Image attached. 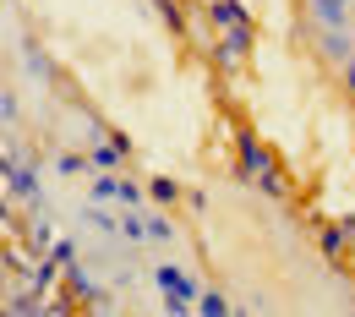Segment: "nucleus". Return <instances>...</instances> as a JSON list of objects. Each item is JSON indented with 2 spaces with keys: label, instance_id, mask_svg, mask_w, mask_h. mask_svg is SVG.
<instances>
[{
  "label": "nucleus",
  "instance_id": "9",
  "mask_svg": "<svg viewBox=\"0 0 355 317\" xmlns=\"http://www.w3.org/2000/svg\"><path fill=\"white\" fill-rule=\"evenodd\" d=\"M197 312H202V317H224V312H230V295H219V290H202V295H197Z\"/></svg>",
  "mask_w": 355,
  "mask_h": 317
},
{
  "label": "nucleus",
  "instance_id": "4",
  "mask_svg": "<svg viewBox=\"0 0 355 317\" xmlns=\"http://www.w3.org/2000/svg\"><path fill=\"white\" fill-rule=\"evenodd\" d=\"M317 28H345V17L355 11V0H306Z\"/></svg>",
  "mask_w": 355,
  "mask_h": 317
},
{
  "label": "nucleus",
  "instance_id": "13",
  "mask_svg": "<svg viewBox=\"0 0 355 317\" xmlns=\"http://www.w3.org/2000/svg\"><path fill=\"white\" fill-rule=\"evenodd\" d=\"M153 197H159V203H170V197H175V181H164V175H159V181H153Z\"/></svg>",
  "mask_w": 355,
  "mask_h": 317
},
{
  "label": "nucleus",
  "instance_id": "1",
  "mask_svg": "<svg viewBox=\"0 0 355 317\" xmlns=\"http://www.w3.org/2000/svg\"><path fill=\"white\" fill-rule=\"evenodd\" d=\"M317 49H322L328 60H339V66H350V55H355V39L345 33V28H317Z\"/></svg>",
  "mask_w": 355,
  "mask_h": 317
},
{
  "label": "nucleus",
  "instance_id": "14",
  "mask_svg": "<svg viewBox=\"0 0 355 317\" xmlns=\"http://www.w3.org/2000/svg\"><path fill=\"white\" fill-rule=\"evenodd\" d=\"M121 203H126V208H137V203H142V191H137L132 181H121Z\"/></svg>",
  "mask_w": 355,
  "mask_h": 317
},
{
  "label": "nucleus",
  "instance_id": "6",
  "mask_svg": "<svg viewBox=\"0 0 355 317\" xmlns=\"http://www.w3.org/2000/svg\"><path fill=\"white\" fill-rule=\"evenodd\" d=\"M121 159H126V137H110V142H93V170H121Z\"/></svg>",
  "mask_w": 355,
  "mask_h": 317
},
{
  "label": "nucleus",
  "instance_id": "15",
  "mask_svg": "<svg viewBox=\"0 0 355 317\" xmlns=\"http://www.w3.org/2000/svg\"><path fill=\"white\" fill-rule=\"evenodd\" d=\"M345 83H350V93H355V55H350V66H345Z\"/></svg>",
  "mask_w": 355,
  "mask_h": 317
},
{
  "label": "nucleus",
  "instance_id": "12",
  "mask_svg": "<svg viewBox=\"0 0 355 317\" xmlns=\"http://www.w3.org/2000/svg\"><path fill=\"white\" fill-rule=\"evenodd\" d=\"M257 186H263L268 197H284V181H279V175H268V170H263V175H257Z\"/></svg>",
  "mask_w": 355,
  "mask_h": 317
},
{
  "label": "nucleus",
  "instance_id": "11",
  "mask_svg": "<svg viewBox=\"0 0 355 317\" xmlns=\"http://www.w3.org/2000/svg\"><path fill=\"white\" fill-rule=\"evenodd\" d=\"M6 312H39V295H17V301H6Z\"/></svg>",
  "mask_w": 355,
  "mask_h": 317
},
{
  "label": "nucleus",
  "instance_id": "7",
  "mask_svg": "<svg viewBox=\"0 0 355 317\" xmlns=\"http://www.w3.org/2000/svg\"><path fill=\"white\" fill-rule=\"evenodd\" d=\"M268 170V153L257 142H241V175H263Z\"/></svg>",
  "mask_w": 355,
  "mask_h": 317
},
{
  "label": "nucleus",
  "instance_id": "3",
  "mask_svg": "<svg viewBox=\"0 0 355 317\" xmlns=\"http://www.w3.org/2000/svg\"><path fill=\"white\" fill-rule=\"evenodd\" d=\"M6 186H11V197L39 203V181H33V170H28L22 159H6Z\"/></svg>",
  "mask_w": 355,
  "mask_h": 317
},
{
  "label": "nucleus",
  "instance_id": "2",
  "mask_svg": "<svg viewBox=\"0 0 355 317\" xmlns=\"http://www.w3.org/2000/svg\"><path fill=\"white\" fill-rule=\"evenodd\" d=\"M246 49H252V28L241 22V28H224V39H219V49H214V60H219V66H235Z\"/></svg>",
  "mask_w": 355,
  "mask_h": 317
},
{
  "label": "nucleus",
  "instance_id": "8",
  "mask_svg": "<svg viewBox=\"0 0 355 317\" xmlns=\"http://www.w3.org/2000/svg\"><path fill=\"white\" fill-rule=\"evenodd\" d=\"M214 22H224V28H241V22H246V6H241V0H214Z\"/></svg>",
  "mask_w": 355,
  "mask_h": 317
},
{
  "label": "nucleus",
  "instance_id": "10",
  "mask_svg": "<svg viewBox=\"0 0 355 317\" xmlns=\"http://www.w3.org/2000/svg\"><path fill=\"white\" fill-rule=\"evenodd\" d=\"M110 197H121V181L104 170V175H93V203H110Z\"/></svg>",
  "mask_w": 355,
  "mask_h": 317
},
{
  "label": "nucleus",
  "instance_id": "5",
  "mask_svg": "<svg viewBox=\"0 0 355 317\" xmlns=\"http://www.w3.org/2000/svg\"><path fill=\"white\" fill-rule=\"evenodd\" d=\"M153 279H159V290H175V295H191V301H197V295H202V284H197V279H191V273H180L175 263H164V268L153 273Z\"/></svg>",
  "mask_w": 355,
  "mask_h": 317
}]
</instances>
